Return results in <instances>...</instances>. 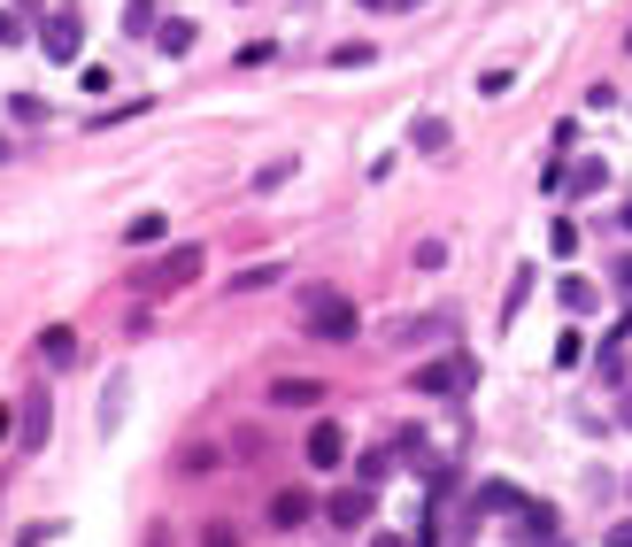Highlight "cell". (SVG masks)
I'll return each instance as SVG.
<instances>
[{"mask_svg":"<svg viewBox=\"0 0 632 547\" xmlns=\"http://www.w3.org/2000/svg\"><path fill=\"white\" fill-rule=\"evenodd\" d=\"M201 270H209V247H170L162 262H139L132 270V294L139 301H170V294H186Z\"/></svg>","mask_w":632,"mask_h":547,"instance_id":"cell-1","label":"cell"},{"mask_svg":"<svg viewBox=\"0 0 632 547\" xmlns=\"http://www.w3.org/2000/svg\"><path fill=\"white\" fill-rule=\"evenodd\" d=\"M417 394H432V401H447V394H471L479 386V355H432V362H417V378H409Z\"/></svg>","mask_w":632,"mask_h":547,"instance_id":"cell-2","label":"cell"},{"mask_svg":"<svg viewBox=\"0 0 632 547\" xmlns=\"http://www.w3.org/2000/svg\"><path fill=\"white\" fill-rule=\"evenodd\" d=\"M301 309H309V339H355V301L332 294V286H301Z\"/></svg>","mask_w":632,"mask_h":547,"instance_id":"cell-3","label":"cell"},{"mask_svg":"<svg viewBox=\"0 0 632 547\" xmlns=\"http://www.w3.org/2000/svg\"><path fill=\"white\" fill-rule=\"evenodd\" d=\"M39 47H47V62H77L85 16H77V9H47V16H39Z\"/></svg>","mask_w":632,"mask_h":547,"instance_id":"cell-4","label":"cell"},{"mask_svg":"<svg viewBox=\"0 0 632 547\" xmlns=\"http://www.w3.org/2000/svg\"><path fill=\"white\" fill-rule=\"evenodd\" d=\"M509 532H517V547H556L563 517H556L548 501H517V509H509Z\"/></svg>","mask_w":632,"mask_h":547,"instance_id":"cell-5","label":"cell"},{"mask_svg":"<svg viewBox=\"0 0 632 547\" xmlns=\"http://www.w3.org/2000/svg\"><path fill=\"white\" fill-rule=\"evenodd\" d=\"M16 432H24V447H32V455L47 447V432H54V401H47V386H32V394H24V409H16Z\"/></svg>","mask_w":632,"mask_h":547,"instance_id":"cell-6","label":"cell"},{"mask_svg":"<svg viewBox=\"0 0 632 547\" xmlns=\"http://www.w3.org/2000/svg\"><path fill=\"white\" fill-rule=\"evenodd\" d=\"M371 501H379L371 486H339V494L324 501V517H332L339 532H363V524H371Z\"/></svg>","mask_w":632,"mask_h":547,"instance_id":"cell-7","label":"cell"},{"mask_svg":"<svg viewBox=\"0 0 632 547\" xmlns=\"http://www.w3.org/2000/svg\"><path fill=\"white\" fill-rule=\"evenodd\" d=\"M301 455H309V471H339V463H347V432H339V424H309Z\"/></svg>","mask_w":632,"mask_h":547,"instance_id":"cell-8","label":"cell"},{"mask_svg":"<svg viewBox=\"0 0 632 547\" xmlns=\"http://www.w3.org/2000/svg\"><path fill=\"white\" fill-rule=\"evenodd\" d=\"M394 339H401V347H432V339H456V309H424V316L394 324Z\"/></svg>","mask_w":632,"mask_h":547,"instance_id":"cell-9","label":"cell"},{"mask_svg":"<svg viewBox=\"0 0 632 547\" xmlns=\"http://www.w3.org/2000/svg\"><path fill=\"white\" fill-rule=\"evenodd\" d=\"M317 494H301V486H286V494H270V524H278V532H294V524H309L317 509H309Z\"/></svg>","mask_w":632,"mask_h":547,"instance_id":"cell-10","label":"cell"},{"mask_svg":"<svg viewBox=\"0 0 632 547\" xmlns=\"http://www.w3.org/2000/svg\"><path fill=\"white\" fill-rule=\"evenodd\" d=\"M124 409H132V378H109L101 417H94V424H101V439H116V432H124Z\"/></svg>","mask_w":632,"mask_h":547,"instance_id":"cell-11","label":"cell"},{"mask_svg":"<svg viewBox=\"0 0 632 547\" xmlns=\"http://www.w3.org/2000/svg\"><path fill=\"white\" fill-rule=\"evenodd\" d=\"M39 362L70 371V362H77V332H70V324H47V332H39Z\"/></svg>","mask_w":632,"mask_h":547,"instance_id":"cell-12","label":"cell"},{"mask_svg":"<svg viewBox=\"0 0 632 547\" xmlns=\"http://www.w3.org/2000/svg\"><path fill=\"white\" fill-rule=\"evenodd\" d=\"M194 39H201L194 16H162V24H154V47H162V54H194Z\"/></svg>","mask_w":632,"mask_h":547,"instance_id":"cell-13","label":"cell"},{"mask_svg":"<svg viewBox=\"0 0 632 547\" xmlns=\"http://www.w3.org/2000/svg\"><path fill=\"white\" fill-rule=\"evenodd\" d=\"M270 401H278V409H317L324 386H317V378H278V386H270Z\"/></svg>","mask_w":632,"mask_h":547,"instance_id":"cell-14","label":"cell"},{"mask_svg":"<svg viewBox=\"0 0 632 547\" xmlns=\"http://www.w3.org/2000/svg\"><path fill=\"white\" fill-rule=\"evenodd\" d=\"M517 501H524V494H517V486H509V478H486V486H479V501H471V509H486V517H509V509H517Z\"/></svg>","mask_w":632,"mask_h":547,"instance_id":"cell-15","label":"cell"},{"mask_svg":"<svg viewBox=\"0 0 632 547\" xmlns=\"http://www.w3.org/2000/svg\"><path fill=\"white\" fill-rule=\"evenodd\" d=\"M409 139H417V154H447V116H417Z\"/></svg>","mask_w":632,"mask_h":547,"instance_id":"cell-16","label":"cell"},{"mask_svg":"<svg viewBox=\"0 0 632 547\" xmlns=\"http://www.w3.org/2000/svg\"><path fill=\"white\" fill-rule=\"evenodd\" d=\"M278 278H286L278 262H255V270H239V278H232L224 294H262V286H278Z\"/></svg>","mask_w":632,"mask_h":547,"instance_id":"cell-17","label":"cell"},{"mask_svg":"<svg viewBox=\"0 0 632 547\" xmlns=\"http://www.w3.org/2000/svg\"><path fill=\"white\" fill-rule=\"evenodd\" d=\"M563 186L571 194H609V170L602 162H579V170H563Z\"/></svg>","mask_w":632,"mask_h":547,"instance_id":"cell-18","label":"cell"},{"mask_svg":"<svg viewBox=\"0 0 632 547\" xmlns=\"http://www.w3.org/2000/svg\"><path fill=\"white\" fill-rule=\"evenodd\" d=\"M154 24H162L154 0H124V32H132V39H154Z\"/></svg>","mask_w":632,"mask_h":547,"instance_id":"cell-19","label":"cell"},{"mask_svg":"<svg viewBox=\"0 0 632 547\" xmlns=\"http://www.w3.org/2000/svg\"><path fill=\"white\" fill-rule=\"evenodd\" d=\"M363 62H379V47H371V39H347V47H332V70H363Z\"/></svg>","mask_w":632,"mask_h":547,"instance_id":"cell-20","label":"cell"},{"mask_svg":"<svg viewBox=\"0 0 632 547\" xmlns=\"http://www.w3.org/2000/svg\"><path fill=\"white\" fill-rule=\"evenodd\" d=\"M556 301H563L571 316H586V309H594V286H586V278H563V286H556Z\"/></svg>","mask_w":632,"mask_h":547,"instance_id":"cell-21","label":"cell"},{"mask_svg":"<svg viewBox=\"0 0 632 547\" xmlns=\"http://www.w3.org/2000/svg\"><path fill=\"white\" fill-rule=\"evenodd\" d=\"M394 463H401V455H394V447H371V455H363V463H355V471H363V486H379V478H386Z\"/></svg>","mask_w":632,"mask_h":547,"instance_id":"cell-22","label":"cell"},{"mask_svg":"<svg viewBox=\"0 0 632 547\" xmlns=\"http://www.w3.org/2000/svg\"><path fill=\"white\" fill-rule=\"evenodd\" d=\"M286 177H294V154H278V162H262V170H255V194H270V186H286Z\"/></svg>","mask_w":632,"mask_h":547,"instance_id":"cell-23","label":"cell"},{"mask_svg":"<svg viewBox=\"0 0 632 547\" xmlns=\"http://www.w3.org/2000/svg\"><path fill=\"white\" fill-rule=\"evenodd\" d=\"M9 116H16V124H47V116H54V109H47V101H39V94H16V101H9Z\"/></svg>","mask_w":632,"mask_h":547,"instance_id":"cell-24","label":"cell"},{"mask_svg":"<svg viewBox=\"0 0 632 547\" xmlns=\"http://www.w3.org/2000/svg\"><path fill=\"white\" fill-rule=\"evenodd\" d=\"M124 239H132V247H154V239H162V216H154V209H147V216H132V224H124Z\"/></svg>","mask_w":632,"mask_h":547,"instance_id":"cell-25","label":"cell"},{"mask_svg":"<svg viewBox=\"0 0 632 547\" xmlns=\"http://www.w3.org/2000/svg\"><path fill=\"white\" fill-rule=\"evenodd\" d=\"M548 247H556V254H579V224L556 216V224H548Z\"/></svg>","mask_w":632,"mask_h":547,"instance_id":"cell-26","label":"cell"},{"mask_svg":"<svg viewBox=\"0 0 632 547\" xmlns=\"http://www.w3.org/2000/svg\"><path fill=\"white\" fill-rule=\"evenodd\" d=\"M524 301H532V270H517V278H509V301H501V309H509V324H517V309H524Z\"/></svg>","mask_w":632,"mask_h":547,"instance_id":"cell-27","label":"cell"},{"mask_svg":"<svg viewBox=\"0 0 632 547\" xmlns=\"http://www.w3.org/2000/svg\"><path fill=\"white\" fill-rule=\"evenodd\" d=\"M417 270H447V239H424L417 247Z\"/></svg>","mask_w":632,"mask_h":547,"instance_id":"cell-28","label":"cell"},{"mask_svg":"<svg viewBox=\"0 0 632 547\" xmlns=\"http://www.w3.org/2000/svg\"><path fill=\"white\" fill-rule=\"evenodd\" d=\"M201 547H239V532H232V524H209V532H201Z\"/></svg>","mask_w":632,"mask_h":547,"instance_id":"cell-29","label":"cell"},{"mask_svg":"<svg viewBox=\"0 0 632 547\" xmlns=\"http://www.w3.org/2000/svg\"><path fill=\"white\" fill-rule=\"evenodd\" d=\"M609 547H632V517H624V524H609Z\"/></svg>","mask_w":632,"mask_h":547,"instance_id":"cell-30","label":"cell"},{"mask_svg":"<svg viewBox=\"0 0 632 547\" xmlns=\"http://www.w3.org/2000/svg\"><path fill=\"white\" fill-rule=\"evenodd\" d=\"M371 547H424V539H401V532H379Z\"/></svg>","mask_w":632,"mask_h":547,"instance_id":"cell-31","label":"cell"},{"mask_svg":"<svg viewBox=\"0 0 632 547\" xmlns=\"http://www.w3.org/2000/svg\"><path fill=\"white\" fill-rule=\"evenodd\" d=\"M617 286H624V294H632V254H617Z\"/></svg>","mask_w":632,"mask_h":547,"instance_id":"cell-32","label":"cell"},{"mask_svg":"<svg viewBox=\"0 0 632 547\" xmlns=\"http://www.w3.org/2000/svg\"><path fill=\"white\" fill-rule=\"evenodd\" d=\"M9 432H16V409H0V439H9Z\"/></svg>","mask_w":632,"mask_h":547,"instance_id":"cell-33","label":"cell"},{"mask_svg":"<svg viewBox=\"0 0 632 547\" xmlns=\"http://www.w3.org/2000/svg\"><path fill=\"white\" fill-rule=\"evenodd\" d=\"M363 9H371V16H394V0H363Z\"/></svg>","mask_w":632,"mask_h":547,"instance_id":"cell-34","label":"cell"},{"mask_svg":"<svg viewBox=\"0 0 632 547\" xmlns=\"http://www.w3.org/2000/svg\"><path fill=\"white\" fill-rule=\"evenodd\" d=\"M394 9H424V0H394Z\"/></svg>","mask_w":632,"mask_h":547,"instance_id":"cell-35","label":"cell"},{"mask_svg":"<svg viewBox=\"0 0 632 547\" xmlns=\"http://www.w3.org/2000/svg\"><path fill=\"white\" fill-rule=\"evenodd\" d=\"M624 232H632V201H624Z\"/></svg>","mask_w":632,"mask_h":547,"instance_id":"cell-36","label":"cell"}]
</instances>
